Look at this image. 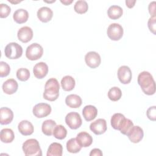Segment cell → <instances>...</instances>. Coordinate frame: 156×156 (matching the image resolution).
Returning <instances> with one entry per match:
<instances>
[{
	"label": "cell",
	"mask_w": 156,
	"mask_h": 156,
	"mask_svg": "<svg viewBox=\"0 0 156 156\" xmlns=\"http://www.w3.org/2000/svg\"><path fill=\"white\" fill-rule=\"evenodd\" d=\"M138 83L144 94L152 95L155 93V83L150 73L147 71L140 73L138 76Z\"/></svg>",
	"instance_id": "6da1fadb"
},
{
	"label": "cell",
	"mask_w": 156,
	"mask_h": 156,
	"mask_svg": "<svg viewBox=\"0 0 156 156\" xmlns=\"http://www.w3.org/2000/svg\"><path fill=\"white\" fill-rule=\"evenodd\" d=\"M60 85L58 80L55 78L48 79L44 85L43 98L49 101H55L59 96Z\"/></svg>",
	"instance_id": "7a4b0ae2"
},
{
	"label": "cell",
	"mask_w": 156,
	"mask_h": 156,
	"mask_svg": "<svg viewBox=\"0 0 156 156\" xmlns=\"http://www.w3.org/2000/svg\"><path fill=\"white\" fill-rule=\"evenodd\" d=\"M23 151L26 156H41V149L38 141L34 138L27 140L23 144Z\"/></svg>",
	"instance_id": "3957f363"
},
{
	"label": "cell",
	"mask_w": 156,
	"mask_h": 156,
	"mask_svg": "<svg viewBox=\"0 0 156 156\" xmlns=\"http://www.w3.org/2000/svg\"><path fill=\"white\" fill-rule=\"evenodd\" d=\"M4 53L5 57L8 58L17 59L21 57L23 48L17 43L11 42L5 47Z\"/></svg>",
	"instance_id": "277c9868"
},
{
	"label": "cell",
	"mask_w": 156,
	"mask_h": 156,
	"mask_svg": "<svg viewBox=\"0 0 156 156\" xmlns=\"http://www.w3.org/2000/svg\"><path fill=\"white\" fill-rule=\"evenodd\" d=\"M43 54L42 46L34 43L27 46L26 51V56L30 60H37L41 57Z\"/></svg>",
	"instance_id": "5b68a950"
},
{
	"label": "cell",
	"mask_w": 156,
	"mask_h": 156,
	"mask_svg": "<svg viewBox=\"0 0 156 156\" xmlns=\"http://www.w3.org/2000/svg\"><path fill=\"white\" fill-rule=\"evenodd\" d=\"M123 28L118 23H112L110 24L107 30L108 38L113 41L120 40L123 35Z\"/></svg>",
	"instance_id": "8992f818"
},
{
	"label": "cell",
	"mask_w": 156,
	"mask_h": 156,
	"mask_svg": "<svg viewBox=\"0 0 156 156\" xmlns=\"http://www.w3.org/2000/svg\"><path fill=\"white\" fill-rule=\"evenodd\" d=\"M65 122L71 129H77L82 124L80 115L77 112H72L68 113L65 117Z\"/></svg>",
	"instance_id": "52a82bcc"
},
{
	"label": "cell",
	"mask_w": 156,
	"mask_h": 156,
	"mask_svg": "<svg viewBox=\"0 0 156 156\" xmlns=\"http://www.w3.org/2000/svg\"><path fill=\"white\" fill-rule=\"evenodd\" d=\"M32 112L35 117L38 118H44L51 113V107L46 103H39L34 107Z\"/></svg>",
	"instance_id": "ba28073f"
},
{
	"label": "cell",
	"mask_w": 156,
	"mask_h": 156,
	"mask_svg": "<svg viewBox=\"0 0 156 156\" xmlns=\"http://www.w3.org/2000/svg\"><path fill=\"white\" fill-rule=\"evenodd\" d=\"M118 78L123 84H128L130 82L132 74L130 68L127 66L123 65L120 66L118 69Z\"/></svg>",
	"instance_id": "9c48e42d"
},
{
	"label": "cell",
	"mask_w": 156,
	"mask_h": 156,
	"mask_svg": "<svg viewBox=\"0 0 156 156\" xmlns=\"http://www.w3.org/2000/svg\"><path fill=\"white\" fill-rule=\"evenodd\" d=\"M85 61L88 66L91 68H96L100 65L101 58L98 52L90 51L85 55Z\"/></svg>",
	"instance_id": "30bf717a"
},
{
	"label": "cell",
	"mask_w": 156,
	"mask_h": 156,
	"mask_svg": "<svg viewBox=\"0 0 156 156\" xmlns=\"http://www.w3.org/2000/svg\"><path fill=\"white\" fill-rule=\"evenodd\" d=\"M90 129L94 134L101 135L107 130L106 121L102 118L98 119L90 124Z\"/></svg>",
	"instance_id": "8fae6325"
},
{
	"label": "cell",
	"mask_w": 156,
	"mask_h": 156,
	"mask_svg": "<svg viewBox=\"0 0 156 156\" xmlns=\"http://www.w3.org/2000/svg\"><path fill=\"white\" fill-rule=\"evenodd\" d=\"M130 141L133 143H138L141 141L144 136V132L141 127L138 126H133L127 134Z\"/></svg>",
	"instance_id": "7c38bea8"
},
{
	"label": "cell",
	"mask_w": 156,
	"mask_h": 156,
	"mask_svg": "<svg viewBox=\"0 0 156 156\" xmlns=\"http://www.w3.org/2000/svg\"><path fill=\"white\" fill-rule=\"evenodd\" d=\"M17 36L20 41L23 43H27L33 37L32 29L28 26H24L20 28L17 33Z\"/></svg>",
	"instance_id": "4fadbf2b"
},
{
	"label": "cell",
	"mask_w": 156,
	"mask_h": 156,
	"mask_svg": "<svg viewBox=\"0 0 156 156\" xmlns=\"http://www.w3.org/2000/svg\"><path fill=\"white\" fill-rule=\"evenodd\" d=\"M33 73L36 78L39 79H43L48 73V66L44 62L37 63L33 68Z\"/></svg>",
	"instance_id": "5bb4252c"
},
{
	"label": "cell",
	"mask_w": 156,
	"mask_h": 156,
	"mask_svg": "<svg viewBox=\"0 0 156 156\" xmlns=\"http://www.w3.org/2000/svg\"><path fill=\"white\" fill-rule=\"evenodd\" d=\"M13 119V113L8 107H1L0 109V123L2 125L10 124Z\"/></svg>",
	"instance_id": "9a60e30c"
},
{
	"label": "cell",
	"mask_w": 156,
	"mask_h": 156,
	"mask_svg": "<svg viewBox=\"0 0 156 156\" xmlns=\"http://www.w3.org/2000/svg\"><path fill=\"white\" fill-rule=\"evenodd\" d=\"M37 15L40 21L43 23H47L51 20L53 16V12L48 7H42L38 10Z\"/></svg>",
	"instance_id": "2e32d148"
},
{
	"label": "cell",
	"mask_w": 156,
	"mask_h": 156,
	"mask_svg": "<svg viewBox=\"0 0 156 156\" xmlns=\"http://www.w3.org/2000/svg\"><path fill=\"white\" fill-rule=\"evenodd\" d=\"M2 88L5 94H12L17 91L18 84L15 79H9L3 83Z\"/></svg>",
	"instance_id": "e0dca14e"
},
{
	"label": "cell",
	"mask_w": 156,
	"mask_h": 156,
	"mask_svg": "<svg viewBox=\"0 0 156 156\" xmlns=\"http://www.w3.org/2000/svg\"><path fill=\"white\" fill-rule=\"evenodd\" d=\"M76 138L82 147H89L93 143L92 136L86 132H81L79 133Z\"/></svg>",
	"instance_id": "ac0fdd59"
},
{
	"label": "cell",
	"mask_w": 156,
	"mask_h": 156,
	"mask_svg": "<svg viewBox=\"0 0 156 156\" xmlns=\"http://www.w3.org/2000/svg\"><path fill=\"white\" fill-rule=\"evenodd\" d=\"M18 129L19 132L25 136L30 135L33 133L34 128L32 124L27 120L21 121L18 126Z\"/></svg>",
	"instance_id": "d6986e66"
},
{
	"label": "cell",
	"mask_w": 156,
	"mask_h": 156,
	"mask_svg": "<svg viewBox=\"0 0 156 156\" xmlns=\"http://www.w3.org/2000/svg\"><path fill=\"white\" fill-rule=\"evenodd\" d=\"M82 115L87 121H91L96 117L98 109L92 105H86L83 108Z\"/></svg>",
	"instance_id": "ffe728a7"
},
{
	"label": "cell",
	"mask_w": 156,
	"mask_h": 156,
	"mask_svg": "<svg viewBox=\"0 0 156 156\" xmlns=\"http://www.w3.org/2000/svg\"><path fill=\"white\" fill-rule=\"evenodd\" d=\"M82 101L81 98L75 94H69L67 96L65 99L66 104L70 108H79L82 105Z\"/></svg>",
	"instance_id": "44dd1931"
},
{
	"label": "cell",
	"mask_w": 156,
	"mask_h": 156,
	"mask_svg": "<svg viewBox=\"0 0 156 156\" xmlns=\"http://www.w3.org/2000/svg\"><path fill=\"white\" fill-rule=\"evenodd\" d=\"M13 18L16 23L23 24L27 21L29 18V13L26 10L23 9H19L14 12Z\"/></svg>",
	"instance_id": "7402d4cb"
},
{
	"label": "cell",
	"mask_w": 156,
	"mask_h": 156,
	"mask_svg": "<svg viewBox=\"0 0 156 156\" xmlns=\"http://www.w3.org/2000/svg\"><path fill=\"white\" fill-rule=\"evenodd\" d=\"M63 154L62 145L58 143H51L47 152V156H62Z\"/></svg>",
	"instance_id": "603a6c76"
},
{
	"label": "cell",
	"mask_w": 156,
	"mask_h": 156,
	"mask_svg": "<svg viewBox=\"0 0 156 156\" xmlns=\"http://www.w3.org/2000/svg\"><path fill=\"white\" fill-rule=\"evenodd\" d=\"M76 85L74 79L71 76H64L61 80V86L63 90L66 91H71L74 89Z\"/></svg>",
	"instance_id": "cb8c5ba5"
},
{
	"label": "cell",
	"mask_w": 156,
	"mask_h": 156,
	"mask_svg": "<svg viewBox=\"0 0 156 156\" xmlns=\"http://www.w3.org/2000/svg\"><path fill=\"white\" fill-rule=\"evenodd\" d=\"M56 126V122L52 119H47L45 120L41 126L42 132L47 135L51 136L53 133L54 129Z\"/></svg>",
	"instance_id": "d4e9b609"
},
{
	"label": "cell",
	"mask_w": 156,
	"mask_h": 156,
	"mask_svg": "<svg viewBox=\"0 0 156 156\" xmlns=\"http://www.w3.org/2000/svg\"><path fill=\"white\" fill-rule=\"evenodd\" d=\"M0 138H1V141L2 143H12L15 138V135H14L13 131L11 129H9V128L2 129L0 133Z\"/></svg>",
	"instance_id": "484cf974"
},
{
	"label": "cell",
	"mask_w": 156,
	"mask_h": 156,
	"mask_svg": "<svg viewBox=\"0 0 156 156\" xmlns=\"http://www.w3.org/2000/svg\"><path fill=\"white\" fill-rule=\"evenodd\" d=\"M123 13L122 9L116 5H113L110 6L107 10V15L110 19L117 20L119 18Z\"/></svg>",
	"instance_id": "4316f807"
},
{
	"label": "cell",
	"mask_w": 156,
	"mask_h": 156,
	"mask_svg": "<svg viewBox=\"0 0 156 156\" xmlns=\"http://www.w3.org/2000/svg\"><path fill=\"white\" fill-rule=\"evenodd\" d=\"M82 147L79 144L76 138L69 139L66 143V149L70 153H77L81 150Z\"/></svg>",
	"instance_id": "83f0119b"
},
{
	"label": "cell",
	"mask_w": 156,
	"mask_h": 156,
	"mask_svg": "<svg viewBox=\"0 0 156 156\" xmlns=\"http://www.w3.org/2000/svg\"><path fill=\"white\" fill-rule=\"evenodd\" d=\"M133 126V122L127 118H124L119 127V130L121 132V133L123 135H126L128 133V132L130 131V130L132 129V127Z\"/></svg>",
	"instance_id": "f1b7e54d"
},
{
	"label": "cell",
	"mask_w": 156,
	"mask_h": 156,
	"mask_svg": "<svg viewBox=\"0 0 156 156\" xmlns=\"http://www.w3.org/2000/svg\"><path fill=\"white\" fill-rule=\"evenodd\" d=\"M52 135L57 139L63 140L66 136L67 130L62 125H56L54 129Z\"/></svg>",
	"instance_id": "f546056e"
},
{
	"label": "cell",
	"mask_w": 156,
	"mask_h": 156,
	"mask_svg": "<svg viewBox=\"0 0 156 156\" xmlns=\"http://www.w3.org/2000/svg\"><path fill=\"white\" fill-rule=\"evenodd\" d=\"M122 92L119 88L113 87L111 88L108 92V98L112 101H117L121 99Z\"/></svg>",
	"instance_id": "4dcf8cb0"
},
{
	"label": "cell",
	"mask_w": 156,
	"mask_h": 156,
	"mask_svg": "<svg viewBox=\"0 0 156 156\" xmlns=\"http://www.w3.org/2000/svg\"><path fill=\"white\" fill-rule=\"evenodd\" d=\"M88 9V5L85 1L79 0L76 2L74 10V11L79 14H83L87 12Z\"/></svg>",
	"instance_id": "1f68e13d"
},
{
	"label": "cell",
	"mask_w": 156,
	"mask_h": 156,
	"mask_svg": "<svg viewBox=\"0 0 156 156\" xmlns=\"http://www.w3.org/2000/svg\"><path fill=\"white\" fill-rule=\"evenodd\" d=\"M125 118V116L124 115L116 113H115L111 118V125L112 127L115 130H119V126L122 122V121Z\"/></svg>",
	"instance_id": "d6a6232c"
},
{
	"label": "cell",
	"mask_w": 156,
	"mask_h": 156,
	"mask_svg": "<svg viewBox=\"0 0 156 156\" xmlns=\"http://www.w3.org/2000/svg\"><path fill=\"white\" fill-rule=\"evenodd\" d=\"M30 77V72L29 69L24 68H20L16 71V77L20 81H26Z\"/></svg>",
	"instance_id": "836d02e7"
},
{
	"label": "cell",
	"mask_w": 156,
	"mask_h": 156,
	"mask_svg": "<svg viewBox=\"0 0 156 156\" xmlns=\"http://www.w3.org/2000/svg\"><path fill=\"white\" fill-rule=\"evenodd\" d=\"M10 71V66L5 62H0V77H4L8 76Z\"/></svg>",
	"instance_id": "e575fe53"
},
{
	"label": "cell",
	"mask_w": 156,
	"mask_h": 156,
	"mask_svg": "<svg viewBox=\"0 0 156 156\" xmlns=\"http://www.w3.org/2000/svg\"><path fill=\"white\" fill-rule=\"evenodd\" d=\"M11 12L10 7L6 4H0V17L1 18L7 17Z\"/></svg>",
	"instance_id": "d590c367"
},
{
	"label": "cell",
	"mask_w": 156,
	"mask_h": 156,
	"mask_svg": "<svg viewBox=\"0 0 156 156\" xmlns=\"http://www.w3.org/2000/svg\"><path fill=\"white\" fill-rule=\"evenodd\" d=\"M146 115L147 118L153 121H155L156 119V107L152 106L150 107L146 112Z\"/></svg>",
	"instance_id": "8d00e7d4"
},
{
	"label": "cell",
	"mask_w": 156,
	"mask_h": 156,
	"mask_svg": "<svg viewBox=\"0 0 156 156\" xmlns=\"http://www.w3.org/2000/svg\"><path fill=\"white\" fill-rule=\"evenodd\" d=\"M147 26L149 27V30L153 33V34L155 35V30H156V26H155V16H151L147 22Z\"/></svg>",
	"instance_id": "74e56055"
},
{
	"label": "cell",
	"mask_w": 156,
	"mask_h": 156,
	"mask_svg": "<svg viewBox=\"0 0 156 156\" xmlns=\"http://www.w3.org/2000/svg\"><path fill=\"white\" fill-rule=\"evenodd\" d=\"M148 9H149V12L151 16H155V2L152 1L150 2L148 6Z\"/></svg>",
	"instance_id": "f35d334b"
},
{
	"label": "cell",
	"mask_w": 156,
	"mask_h": 156,
	"mask_svg": "<svg viewBox=\"0 0 156 156\" xmlns=\"http://www.w3.org/2000/svg\"><path fill=\"white\" fill-rule=\"evenodd\" d=\"M103 155L102 151L98 148L93 149L91 151L90 153V156H102Z\"/></svg>",
	"instance_id": "ab89813d"
},
{
	"label": "cell",
	"mask_w": 156,
	"mask_h": 156,
	"mask_svg": "<svg viewBox=\"0 0 156 156\" xmlns=\"http://www.w3.org/2000/svg\"><path fill=\"white\" fill-rule=\"evenodd\" d=\"M136 2V1H126V5L129 7V8H132L134 7L135 5V4Z\"/></svg>",
	"instance_id": "60d3db41"
},
{
	"label": "cell",
	"mask_w": 156,
	"mask_h": 156,
	"mask_svg": "<svg viewBox=\"0 0 156 156\" xmlns=\"http://www.w3.org/2000/svg\"><path fill=\"white\" fill-rule=\"evenodd\" d=\"M73 0H64V1H62V0H61L60 1V2H62V3H63V4H65V5H69L70 4H71L72 2H73Z\"/></svg>",
	"instance_id": "b9f144b4"
},
{
	"label": "cell",
	"mask_w": 156,
	"mask_h": 156,
	"mask_svg": "<svg viewBox=\"0 0 156 156\" xmlns=\"http://www.w3.org/2000/svg\"><path fill=\"white\" fill-rule=\"evenodd\" d=\"M9 1L10 2H11V3H13V4H16V3H18V2H20L21 1H15V2H13V1H10V0H9Z\"/></svg>",
	"instance_id": "7bdbcfd3"
}]
</instances>
